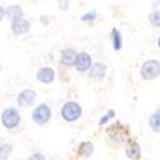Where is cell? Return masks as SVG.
<instances>
[{"mask_svg": "<svg viewBox=\"0 0 160 160\" xmlns=\"http://www.w3.org/2000/svg\"><path fill=\"white\" fill-rule=\"evenodd\" d=\"M78 54V51L73 48H67L60 51V64L64 67H73L76 62V57Z\"/></svg>", "mask_w": 160, "mask_h": 160, "instance_id": "11", "label": "cell"}, {"mask_svg": "<svg viewBox=\"0 0 160 160\" xmlns=\"http://www.w3.org/2000/svg\"><path fill=\"white\" fill-rule=\"evenodd\" d=\"M0 121H2V124L5 129L13 131L21 124V114L17 108L9 106L3 110L2 115H0Z\"/></svg>", "mask_w": 160, "mask_h": 160, "instance_id": "3", "label": "cell"}, {"mask_svg": "<svg viewBox=\"0 0 160 160\" xmlns=\"http://www.w3.org/2000/svg\"><path fill=\"white\" fill-rule=\"evenodd\" d=\"M149 126L155 133H160V113H154L149 118Z\"/></svg>", "mask_w": 160, "mask_h": 160, "instance_id": "16", "label": "cell"}, {"mask_svg": "<svg viewBox=\"0 0 160 160\" xmlns=\"http://www.w3.org/2000/svg\"><path fill=\"white\" fill-rule=\"evenodd\" d=\"M48 18H49L48 16H44V17H41V19H40V21H41V23H45V24H46V23L49 22V21H48Z\"/></svg>", "mask_w": 160, "mask_h": 160, "instance_id": "24", "label": "cell"}, {"mask_svg": "<svg viewBox=\"0 0 160 160\" xmlns=\"http://www.w3.org/2000/svg\"><path fill=\"white\" fill-rule=\"evenodd\" d=\"M28 160H46V158L41 152H35L28 158Z\"/></svg>", "mask_w": 160, "mask_h": 160, "instance_id": "21", "label": "cell"}, {"mask_svg": "<svg viewBox=\"0 0 160 160\" xmlns=\"http://www.w3.org/2000/svg\"><path fill=\"white\" fill-rule=\"evenodd\" d=\"M4 17H7V9L2 4H0V22L4 19Z\"/></svg>", "mask_w": 160, "mask_h": 160, "instance_id": "23", "label": "cell"}, {"mask_svg": "<svg viewBox=\"0 0 160 160\" xmlns=\"http://www.w3.org/2000/svg\"><path fill=\"white\" fill-rule=\"evenodd\" d=\"M0 71H2V68H0Z\"/></svg>", "mask_w": 160, "mask_h": 160, "instance_id": "27", "label": "cell"}, {"mask_svg": "<svg viewBox=\"0 0 160 160\" xmlns=\"http://www.w3.org/2000/svg\"><path fill=\"white\" fill-rule=\"evenodd\" d=\"M88 76L91 79H96V81H102L106 76V65L100 62L92 63L91 68L88 69Z\"/></svg>", "mask_w": 160, "mask_h": 160, "instance_id": "12", "label": "cell"}, {"mask_svg": "<svg viewBox=\"0 0 160 160\" xmlns=\"http://www.w3.org/2000/svg\"><path fill=\"white\" fill-rule=\"evenodd\" d=\"M92 65V58L88 52L86 51H79L77 57H76V62H74V68L77 72L79 73H85L88 72V69Z\"/></svg>", "mask_w": 160, "mask_h": 160, "instance_id": "7", "label": "cell"}, {"mask_svg": "<svg viewBox=\"0 0 160 160\" xmlns=\"http://www.w3.org/2000/svg\"><path fill=\"white\" fill-rule=\"evenodd\" d=\"M140 74L145 81H152L160 76V62L156 59H149L142 63L140 68Z\"/></svg>", "mask_w": 160, "mask_h": 160, "instance_id": "5", "label": "cell"}, {"mask_svg": "<svg viewBox=\"0 0 160 160\" xmlns=\"http://www.w3.org/2000/svg\"><path fill=\"white\" fill-rule=\"evenodd\" d=\"M60 117L67 123L77 122L82 117V106L77 101H67L60 108Z\"/></svg>", "mask_w": 160, "mask_h": 160, "instance_id": "1", "label": "cell"}, {"mask_svg": "<svg viewBox=\"0 0 160 160\" xmlns=\"http://www.w3.org/2000/svg\"><path fill=\"white\" fill-rule=\"evenodd\" d=\"M36 79L40 83L50 85L55 79V71L51 67H41L36 73Z\"/></svg>", "mask_w": 160, "mask_h": 160, "instance_id": "8", "label": "cell"}, {"mask_svg": "<svg viewBox=\"0 0 160 160\" xmlns=\"http://www.w3.org/2000/svg\"><path fill=\"white\" fill-rule=\"evenodd\" d=\"M13 152V146L10 143L0 145V160H8Z\"/></svg>", "mask_w": 160, "mask_h": 160, "instance_id": "17", "label": "cell"}, {"mask_svg": "<svg viewBox=\"0 0 160 160\" xmlns=\"http://www.w3.org/2000/svg\"><path fill=\"white\" fill-rule=\"evenodd\" d=\"M159 3H160V0H159Z\"/></svg>", "mask_w": 160, "mask_h": 160, "instance_id": "28", "label": "cell"}, {"mask_svg": "<svg viewBox=\"0 0 160 160\" xmlns=\"http://www.w3.org/2000/svg\"><path fill=\"white\" fill-rule=\"evenodd\" d=\"M37 100V94L32 88H24L17 95V104L21 108H30Z\"/></svg>", "mask_w": 160, "mask_h": 160, "instance_id": "6", "label": "cell"}, {"mask_svg": "<svg viewBox=\"0 0 160 160\" xmlns=\"http://www.w3.org/2000/svg\"><path fill=\"white\" fill-rule=\"evenodd\" d=\"M96 17H98V13L95 10H90L88 13H86V14H83L81 17V19L86 23H91V22H94L96 19Z\"/></svg>", "mask_w": 160, "mask_h": 160, "instance_id": "19", "label": "cell"}, {"mask_svg": "<svg viewBox=\"0 0 160 160\" xmlns=\"http://www.w3.org/2000/svg\"><path fill=\"white\" fill-rule=\"evenodd\" d=\"M149 22L151 23V26H154V27L160 28V9L154 10V12L150 13V16H149Z\"/></svg>", "mask_w": 160, "mask_h": 160, "instance_id": "18", "label": "cell"}, {"mask_svg": "<svg viewBox=\"0 0 160 160\" xmlns=\"http://www.w3.org/2000/svg\"><path fill=\"white\" fill-rule=\"evenodd\" d=\"M106 133H108V137L109 140L115 143L117 146L119 145H123L128 141V135H129V132H128V128L126 126H123L121 122H115L113 123L108 131H106Z\"/></svg>", "mask_w": 160, "mask_h": 160, "instance_id": "2", "label": "cell"}, {"mask_svg": "<svg viewBox=\"0 0 160 160\" xmlns=\"http://www.w3.org/2000/svg\"><path fill=\"white\" fill-rule=\"evenodd\" d=\"M10 28H12V32L13 35H16V36H22V35H26L30 28H31V23L28 19H26V18H19L17 21H13L10 22Z\"/></svg>", "mask_w": 160, "mask_h": 160, "instance_id": "9", "label": "cell"}, {"mask_svg": "<svg viewBox=\"0 0 160 160\" xmlns=\"http://www.w3.org/2000/svg\"><path fill=\"white\" fill-rule=\"evenodd\" d=\"M124 152L128 159L131 160H138L141 158V146L135 140H128L124 146Z\"/></svg>", "mask_w": 160, "mask_h": 160, "instance_id": "10", "label": "cell"}, {"mask_svg": "<svg viewBox=\"0 0 160 160\" xmlns=\"http://www.w3.org/2000/svg\"><path fill=\"white\" fill-rule=\"evenodd\" d=\"M158 48L160 49V36H159V38H158Z\"/></svg>", "mask_w": 160, "mask_h": 160, "instance_id": "25", "label": "cell"}, {"mask_svg": "<svg viewBox=\"0 0 160 160\" xmlns=\"http://www.w3.org/2000/svg\"><path fill=\"white\" fill-rule=\"evenodd\" d=\"M110 41H112V46L115 51H119L123 46V37L122 33L119 32V30L113 28L110 32Z\"/></svg>", "mask_w": 160, "mask_h": 160, "instance_id": "15", "label": "cell"}, {"mask_svg": "<svg viewBox=\"0 0 160 160\" xmlns=\"http://www.w3.org/2000/svg\"><path fill=\"white\" fill-rule=\"evenodd\" d=\"M115 117V113H114V110H109L108 113H106L105 115H102L101 118H100V121H99V126H104V124H106L112 118H114Z\"/></svg>", "mask_w": 160, "mask_h": 160, "instance_id": "20", "label": "cell"}, {"mask_svg": "<svg viewBox=\"0 0 160 160\" xmlns=\"http://www.w3.org/2000/svg\"><path fill=\"white\" fill-rule=\"evenodd\" d=\"M51 114H52V112H51L50 106L46 102H41L33 109V112L31 114V119L37 126H45L51 119Z\"/></svg>", "mask_w": 160, "mask_h": 160, "instance_id": "4", "label": "cell"}, {"mask_svg": "<svg viewBox=\"0 0 160 160\" xmlns=\"http://www.w3.org/2000/svg\"><path fill=\"white\" fill-rule=\"evenodd\" d=\"M158 113H160V106H159V108H158V110H156Z\"/></svg>", "mask_w": 160, "mask_h": 160, "instance_id": "26", "label": "cell"}, {"mask_svg": "<svg viewBox=\"0 0 160 160\" xmlns=\"http://www.w3.org/2000/svg\"><path fill=\"white\" fill-rule=\"evenodd\" d=\"M94 151H95V148H94V145H92V142H90V141H85L82 143H79L78 150H77L78 155L85 158V159L90 158L92 154H94Z\"/></svg>", "mask_w": 160, "mask_h": 160, "instance_id": "14", "label": "cell"}, {"mask_svg": "<svg viewBox=\"0 0 160 160\" xmlns=\"http://www.w3.org/2000/svg\"><path fill=\"white\" fill-rule=\"evenodd\" d=\"M7 17H8V19L10 22L17 21L19 18H23V10H22L21 5H18V4L9 5L7 8Z\"/></svg>", "mask_w": 160, "mask_h": 160, "instance_id": "13", "label": "cell"}, {"mask_svg": "<svg viewBox=\"0 0 160 160\" xmlns=\"http://www.w3.org/2000/svg\"><path fill=\"white\" fill-rule=\"evenodd\" d=\"M58 4H59V9L60 10H67V9H68L69 2H68V0H59Z\"/></svg>", "mask_w": 160, "mask_h": 160, "instance_id": "22", "label": "cell"}]
</instances>
